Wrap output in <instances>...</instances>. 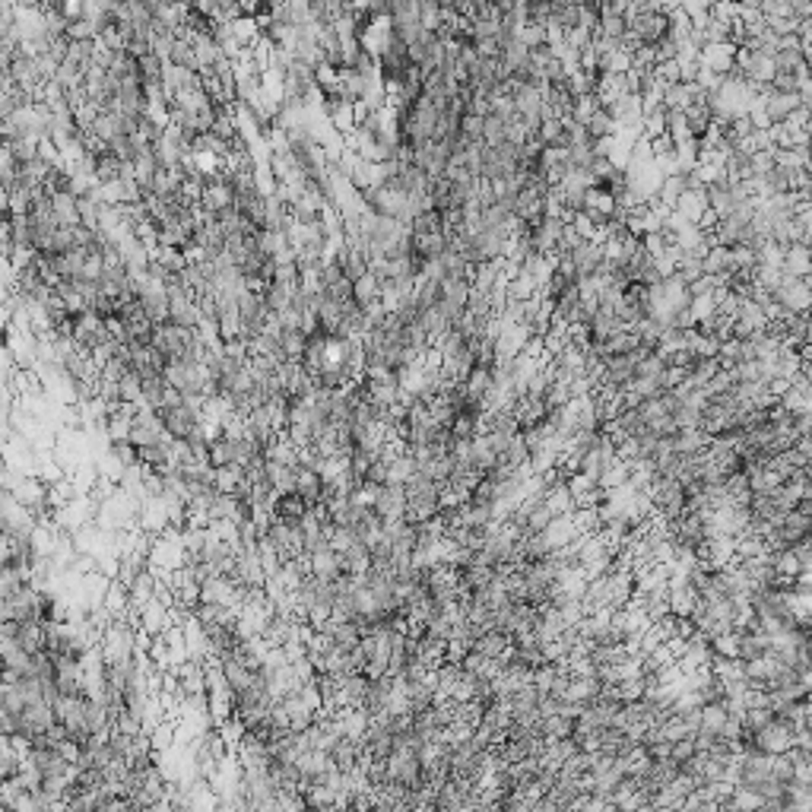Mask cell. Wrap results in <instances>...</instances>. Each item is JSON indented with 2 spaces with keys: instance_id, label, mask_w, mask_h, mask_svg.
Returning a JSON list of instances; mask_svg holds the SVG:
<instances>
[{
  "instance_id": "obj_1",
  "label": "cell",
  "mask_w": 812,
  "mask_h": 812,
  "mask_svg": "<svg viewBox=\"0 0 812 812\" xmlns=\"http://www.w3.org/2000/svg\"><path fill=\"white\" fill-rule=\"evenodd\" d=\"M771 299L780 311L790 314H809L812 305V292H809V280H793V276H780L778 286L771 289Z\"/></svg>"
},
{
  "instance_id": "obj_2",
  "label": "cell",
  "mask_w": 812,
  "mask_h": 812,
  "mask_svg": "<svg viewBox=\"0 0 812 812\" xmlns=\"http://www.w3.org/2000/svg\"><path fill=\"white\" fill-rule=\"evenodd\" d=\"M470 651L480 654V657H486V660H502V657L511 654V638L502 635V632H495V628H482V632L476 635V641H473Z\"/></svg>"
},
{
  "instance_id": "obj_3",
  "label": "cell",
  "mask_w": 812,
  "mask_h": 812,
  "mask_svg": "<svg viewBox=\"0 0 812 812\" xmlns=\"http://www.w3.org/2000/svg\"><path fill=\"white\" fill-rule=\"evenodd\" d=\"M698 64L708 67L717 77H730L736 67V48L733 45H708L702 54H698Z\"/></svg>"
},
{
  "instance_id": "obj_4",
  "label": "cell",
  "mask_w": 812,
  "mask_h": 812,
  "mask_svg": "<svg viewBox=\"0 0 812 812\" xmlns=\"http://www.w3.org/2000/svg\"><path fill=\"white\" fill-rule=\"evenodd\" d=\"M23 774V746L10 740H0V787L10 784Z\"/></svg>"
},
{
  "instance_id": "obj_5",
  "label": "cell",
  "mask_w": 812,
  "mask_h": 812,
  "mask_svg": "<svg viewBox=\"0 0 812 812\" xmlns=\"http://www.w3.org/2000/svg\"><path fill=\"white\" fill-rule=\"evenodd\" d=\"M584 134H588L590 143H600V140H609V137L616 134V124L613 118L607 115V109H603L600 102L594 105V111L588 115V121H584Z\"/></svg>"
},
{
  "instance_id": "obj_6",
  "label": "cell",
  "mask_w": 812,
  "mask_h": 812,
  "mask_svg": "<svg viewBox=\"0 0 812 812\" xmlns=\"http://www.w3.org/2000/svg\"><path fill=\"white\" fill-rule=\"evenodd\" d=\"M780 276L809 280V248H787L780 257Z\"/></svg>"
},
{
  "instance_id": "obj_7",
  "label": "cell",
  "mask_w": 812,
  "mask_h": 812,
  "mask_svg": "<svg viewBox=\"0 0 812 812\" xmlns=\"http://www.w3.org/2000/svg\"><path fill=\"white\" fill-rule=\"evenodd\" d=\"M406 229H410L413 235H442V232L448 229V223H444V216L438 210H423L406 223Z\"/></svg>"
}]
</instances>
